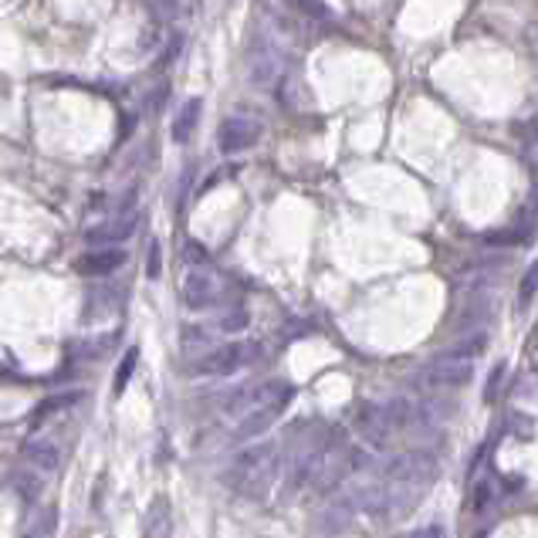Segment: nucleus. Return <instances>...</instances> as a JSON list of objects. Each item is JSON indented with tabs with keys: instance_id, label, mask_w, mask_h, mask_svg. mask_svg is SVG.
Wrapping results in <instances>:
<instances>
[{
	"instance_id": "obj_10",
	"label": "nucleus",
	"mask_w": 538,
	"mask_h": 538,
	"mask_svg": "<svg viewBox=\"0 0 538 538\" xmlns=\"http://www.w3.org/2000/svg\"><path fill=\"white\" fill-rule=\"evenodd\" d=\"M136 220H139L136 214L108 217V220H102V224H95V227L85 231V241H89V244H98V247L123 244L125 237H132V231H136Z\"/></svg>"
},
{
	"instance_id": "obj_22",
	"label": "nucleus",
	"mask_w": 538,
	"mask_h": 538,
	"mask_svg": "<svg viewBox=\"0 0 538 538\" xmlns=\"http://www.w3.org/2000/svg\"><path fill=\"white\" fill-rule=\"evenodd\" d=\"M163 271V251H159V241H149V254H146V275L159 278Z\"/></svg>"
},
{
	"instance_id": "obj_2",
	"label": "nucleus",
	"mask_w": 538,
	"mask_h": 538,
	"mask_svg": "<svg viewBox=\"0 0 538 538\" xmlns=\"http://www.w3.org/2000/svg\"><path fill=\"white\" fill-rule=\"evenodd\" d=\"M292 397H295V389L292 383H285V380H264L261 386L237 393V400H231V406H227L234 414V423H237V427H234V437H237V440L261 437L278 416L285 414V406L292 403Z\"/></svg>"
},
{
	"instance_id": "obj_13",
	"label": "nucleus",
	"mask_w": 538,
	"mask_h": 538,
	"mask_svg": "<svg viewBox=\"0 0 538 538\" xmlns=\"http://www.w3.org/2000/svg\"><path fill=\"white\" fill-rule=\"evenodd\" d=\"M201 108L203 102L201 98H186L184 108L176 112V119H173V142H190V136L197 132V123H201Z\"/></svg>"
},
{
	"instance_id": "obj_8",
	"label": "nucleus",
	"mask_w": 538,
	"mask_h": 538,
	"mask_svg": "<svg viewBox=\"0 0 538 538\" xmlns=\"http://www.w3.org/2000/svg\"><path fill=\"white\" fill-rule=\"evenodd\" d=\"M258 139H261V123H258V119H247V115H231V119H224L220 129H217L220 153H244Z\"/></svg>"
},
{
	"instance_id": "obj_11",
	"label": "nucleus",
	"mask_w": 538,
	"mask_h": 538,
	"mask_svg": "<svg viewBox=\"0 0 538 538\" xmlns=\"http://www.w3.org/2000/svg\"><path fill=\"white\" fill-rule=\"evenodd\" d=\"M24 464H31L45 474H55L62 467V447L55 444L51 437H34L24 444Z\"/></svg>"
},
{
	"instance_id": "obj_23",
	"label": "nucleus",
	"mask_w": 538,
	"mask_h": 538,
	"mask_svg": "<svg viewBox=\"0 0 538 538\" xmlns=\"http://www.w3.org/2000/svg\"><path fill=\"white\" fill-rule=\"evenodd\" d=\"M149 4H153V14L159 21H173L180 14V0H149Z\"/></svg>"
},
{
	"instance_id": "obj_25",
	"label": "nucleus",
	"mask_w": 538,
	"mask_h": 538,
	"mask_svg": "<svg viewBox=\"0 0 538 538\" xmlns=\"http://www.w3.org/2000/svg\"><path fill=\"white\" fill-rule=\"evenodd\" d=\"M406 538H444V528H440V525H427V528H416V532H410Z\"/></svg>"
},
{
	"instance_id": "obj_14",
	"label": "nucleus",
	"mask_w": 538,
	"mask_h": 538,
	"mask_svg": "<svg viewBox=\"0 0 538 538\" xmlns=\"http://www.w3.org/2000/svg\"><path fill=\"white\" fill-rule=\"evenodd\" d=\"M47 474L45 471H38V467H31V464H24V467H17L14 474H11V484H14V491L24 498V501H34L38 494H41V488H45Z\"/></svg>"
},
{
	"instance_id": "obj_18",
	"label": "nucleus",
	"mask_w": 538,
	"mask_h": 538,
	"mask_svg": "<svg viewBox=\"0 0 538 538\" xmlns=\"http://www.w3.org/2000/svg\"><path fill=\"white\" fill-rule=\"evenodd\" d=\"M136 363H139V349L132 346V349H125L123 363H119V370H115V380H112V393H115V397L125 393V386H129L132 372H136Z\"/></svg>"
},
{
	"instance_id": "obj_24",
	"label": "nucleus",
	"mask_w": 538,
	"mask_h": 538,
	"mask_svg": "<svg viewBox=\"0 0 538 538\" xmlns=\"http://www.w3.org/2000/svg\"><path fill=\"white\" fill-rule=\"evenodd\" d=\"M186 261L197 264V268H201V264H207V247L197 244V241H190V244H186Z\"/></svg>"
},
{
	"instance_id": "obj_20",
	"label": "nucleus",
	"mask_w": 538,
	"mask_h": 538,
	"mask_svg": "<svg viewBox=\"0 0 538 538\" xmlns=\"http://www.w3.org/2000/svg\"><path fill=\"white\" fill-rule=\"evenodd\" d=\"M288 7H295L298 14H305V17H319V21H325V17H329L325 0H288Z\"/></svg>"
},
{
	"instance_id": "obj_1",
	"label": "nucleus",
	"mask_w": 538,
	"mask_h": 538,
	"mask_svg": "<svg viewBox=\"0 0 538 538\" xmlns=\"http://www.w3.org/2000/svg\"><path fill=\"white\" fill-rule=\"evenodd\" d=\"M366 467H370V454L363 447H355L342 431H336L329 433L325 444L308 450L302 464H298L295 477H298V484H308L312 491L329 494L342 488L346 481L359 477Z\"/></svg>"
},
{
	"instance_id": "obj_12",
	"label": "nucleus",
	"mask_w": 538,
	"mask_h": 538,
	"mask_svg": "<svg viewBox=\"0 0 538 538\" xmlns=\"http://www.w3.org/2000/svg\"><path fill=\"white\" fill-rule=\"evenodd\" d=\"M173 535V511H169V498L156 494L153 505L146 508L142 518V538H169Z\"/></svg>"
},
{
	"instance_id": "obj_9",
	"label": "nucleus",
	"mask_w": 538,
	"mask_h": 538,
	"mask_svg": "<svg viewBox=\"0 0 538 538\" xmlns=\"http://www.w3.org/2000/svg\"><path fill=\"white\" fill-rule=\"evenodd\" d=\"M129 261L123 247H95V251H85L75 261V271L85 278H106L112 271H119L123 264Z\"/></svg>"
},
{
	"instance_id": "obj_7",
	"label": "nucleus",
	"mask_w": 538,
	"mask_h": 538,
	"mask_svg": "<svg viewBox=\"0 0 538 538\" xmlns=\"http://www.w3.org/2000/svg\"><path fill=\"white\" fill-rule=\"evenodd\" d=\"M220 295H224V285H220V278L214 271H207V268H193L190 275L184 278V302L186 308H193V312H203V308H210L220 302Z\"/></svg>"
},
{
	"instance_id": "obj_6",
	"label": "nucleus",
	"mask_w": 538,
	"mask_h": 538,
	"mask_svg": "<svg viewBox=\"0 0 538 538\" xmlns=\"http://www.w3.org/2000/svg\"><path fill=\"white\" fill-rule=\"evenodd\" d=\"M258 355H261L258 342H224V346L210 349L203 359H197L193 370L201 372V376H234L237 370L251 366Z\"/></svg>"
},
{
	"instance_id": "obj_27",
	"label": "nucleus",
	"mask_w": 538,
	"mask_h": 538,
	"mask_svg": "<svg viewBox=\"0 0 538 538\" xmlns=\"http://www.w3.org/2000/svg\"><path fill=\"white\" fill-rule=\"evenodd\" d=\"M501 376H505V366H498V370L491 372V383H488V400H494V389H498V383H501Z\"/></svg>"
},
{
	"instance_id": "obj_5",
	"label": "nucleus",
	"mask_w": 538,
	"mask_h": 538,
	"mask_svg": "<svg viewBox=\"0 0 538 538\" xmlns=\"http://www.w3.org/2000/svg\"><path fill=\"white\" fill-rule=\"evenodd\" d=\"M474 359L477 355L464 353L461 346H454V349H447V353H440L437 359L427 363L420 383L427 389H461V386L474 380Z\"/></svg>"
},
{
	"instance_id": "obj_4",
	"label": "nucleus",
	"mask_w": 538,
	"mask_h": 538,
	"mask_svg": "<svg viewBox=\"0 0 538 538\" xmlns=\"http://www.w3.org/2000/svg\"><path fill=\"white\" fill-rule=\"evenodd\" d=\"M416 420V406L406 397H389V400L363 403L355 410V433L370 447H389L410 423Z\"/></svg>"
},
{
	"instance_id": "obj_15",
	"label": "nucleus",
	"mask_w": 538,
	"mask_h": 538,
	"mask_svg": "<svg viewBox=\"0 0 538 538\" xmlns=\"http://www.w3.org/2000/svg\"><path fill=\"white\" fill-rule=\"evenodd\" d=\"M247 78H251V85L268 89V85L278 78V55L275 51H268V47H264L261 55H254L251 64H247Z\"/></svg>"
},
{
	"instance_id": "obj_3",
	"label": "nucleus",
	"mask_w": 538,
	"mask_h": 538,
	"mask_svg": "<svg viewBox=\"0 0 538 538\" xmlns=\"http://www.w3.org/2000/svg\"><path fill=\"white\" fill-rule=\"evenodd\" d=\"M278 477H281V447L264 440V444L244 447L234 457L231 467L224 471V484L244 498H264L275 488Z\"/></svg>"
},
{
	"instance_id": "obj_26",
	"label": "nucleus",
	"mask_w": 538,
	"mask_h": 538,
	"mask_svg": "<svg viewBox=\"0 0 538 538\" xmlns=\"http://www.w3.org/2000/svg\"><path fill=\"white\" fill-rule=\"evenodd\" d=\"M525 45L532 47V55L538 58V24H528V31H525Z\"/></svg>"
},
{
	"instance_id": "obj_28",
	"label": "nucleus",
	"mask_w": 538,
	"mask_h": 538,
	"mask_svg": "<svg viewBox=\"0 0 538 538\" xmlns=\"http://www.w3.org/2000/svg\"><path fill=\"white\" fill-rule=\"evenodd\" d=\"M528 210H532V217H538V190L532 193V203H528Z\"/></svg>"
},
{
	"instance_id": "obj_21",
	"label": "nucleus",
	"mask_w": 538,
	"mask_h": 538,
	"mask_svg": "<svg viewBox=\"0 0 538 538\" xmlns=\"http://www.w3.org/2000/svg\"><path fill=\"white\" fill-rule=\"evenodd\" d=\"M220 329H224V332H241V329H247V312H244V308H234V312H227V315L220 319Z\"/></svg>"
},
{
	"instance_id": "obj_19",
	"label": "nucleus",
	"mask_w": 538,
	"mask_h": 538,
	"mask_svg": "<svg viewBox=\"0 0 538 538\" xmlns=\"http://www.w3.org/2000/svg\"><path fill=\"white\" fill-rule=\"evenodd\" d=\"M538 295V261H532V268L522 275V285H518V305H528Z\"/></svg>"
},
{
	"instance_id": "obj_16",
	"label": "nucleus",
	"mask_w": 538,
	"mask_h": 538,
	"mask_svg": "<svg viewBox=\"0 0 538 538\" xmlns=\"http://www.w3.org/2000/svg\"><path fill=\"white\" fill-rule=\"evenodd\" d=\"M75 400H78V393H58V397H47V400L41 403V406H38L31 416H28V423H31L34 431H38V427H45L47 416H55V414H62V410H68V406H72Z\"/></svg>"
},
{
	"instance_id": "obj_17",
	"label": "nucleus",
	"mask_w": 538,
	"mask_h": 538,
	"mask_svg": "<svg viewBox=\"0 0 538 538\" xmlns=\"http://www.w3.org/2000/svg\"><path fill=\"white\" fill-rule=\"evenodd\" d=\"M55 532H58V508L47 505L45 511L34 518V525L28 528L24 538H55Z\"/></svg>"
},
{
	"instance_id": "obj_29",
	"label": "nucleus",
	"mask_w": 538,
	"mask_h": 538,
	"mask_svg": "<svg viewBox=\"0 0 538 538\" xmlns=\"http://www.w3.org/2000/svg\"><path fill=\"white\" fill-rule=\"evenodd\" d=\"M532 139L538 142V123H532Z\"/></svg>"
}]
</instances>
